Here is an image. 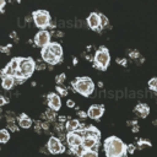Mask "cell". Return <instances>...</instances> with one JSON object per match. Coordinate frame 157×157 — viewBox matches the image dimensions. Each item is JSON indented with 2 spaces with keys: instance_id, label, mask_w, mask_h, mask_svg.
I'll return each mask as SVG.
<instances>
[{
  "instance_id": "28",
  "label": "cell",
  "mask_w": 157,
  "mask_h": 157,
  "mask_svg": "<svg viewBox=\"0 0 157 157\" xmlns=\"http://www.w3.org/2000/svg\"><path fill=\"white\" fill-rule=\"evenodd\" d=\"M151 146V142L150 141H146V140H139V147L142 148V147H150Z\"/></svg>"
},
{
  "instance_id": "13",
  "label": "cell",
  "mask_w": 157,
  "mask_h": 157,
  "mask_svg": "<svg viewBox=\"0 0 157 157\" xmlns=\"http://www.w3.org/2000/svg\"><path fill=\"white\" fill-rule=\"evenodd\" d=\"M81 134H82L83 137H92V139H96V140H99V136H101V132L93 125H88L86 129H83L81 131Z\"/></svg>"
},
{
  "instance_id": "40",
  "label": "cell",
  "mask_w": 157,
  "mask_h": 157,
  "mask_svg": "<svg viewBox=\"0 0 157 157\" xmlns=\"http://www.w3.org/2000/svg\"><path fill=\"white\" fill-rule=\"evenodd\" d=\"M5 4H6V2H5L4 0H0V11H1V12L4 11V10H2V7L5 6Z\"/></svg>"
},
{
  "instance_id": "44",
  "label": "cell",
  "mask_w": 157,
  "mask_h": 157,
  "mask_svg": "<svg viewBox=\"0 0 157 157\" xmlns=\"http://www.w3.org/2000/svg\"><path fill=\"white\" fill-rule=\"evenodd\" d=\"M49 26H50L52 28H54V27H55V22H54V21L52 20V21H50V25H49Z\"/></svg>"
},
{
  "instance_id": "7",
  "label": "cell",
  "mask_w": 157,
  "mask_h": 157,
  "mask_svg": "<svg viewBox=\"0 0 157 157\" xmlns=\"http://www.w3.org/2000/svg\"><path fill=\"white\" fill-rule=\"evenodd\" d=\"M47 146H48L49 152H52V153H54V155H58V153H61V152L65 151V146H63L61 141H60L58 137H55V136L49 137Z\"/></svg>"
},
{
  "instance_id": "43",
  "label": "cell",
  "mask_w": 157,
  "mask_h": 157,
  "mask_svg": "<svg viewBox=\"0 0 157 157\" xmlns=\"http://www.w3.org/2000/svg\"><path fill=\"white\" fill-rule=\"evenodd\" d=\"M11 37H13V39H17V34H16V32H11Z\"/></svg>"
},
{
  "instance_id": "26",
  "label": "cell",
  "mask_w": 157,
  "mask_h": 157,
  "mask_svg": "<svg viewBox=\"0 0 157 157\" xmlns=\"http://www.w3.org/2000/svg\"><path fill=\"white\" fill-rule=\"evenodd\" d=\"M99 20H101V28H103V27H105L108 25V18L103 13H99Z\"/></svg>"
},
{
  "instance_id": "23",
  "label": "cell",
  "mask_w": 157,
  "mask_h": 157,
  "mask_svg": "<svg viewBox=\"0 0 157 157\" xmlns=\"http://www.w3.org/2000/svg\"><path fill=\"white\" fill-rule=\"evenodd\" d=\"M80 157H98V153L92 150H85V152Z\"/></svg>"
},
{
  "instance_id": "39",
  "label": "cell",
  "mask_w": 157,
  "mask_h": 157,
  "mask_svg": "<svg viewBox=\"0 0 157 157\" xmlns=\"http://www.w3.org/2000/svg\"><path fill=\"white\" fill-rule=\"evenodd\" d=\"M42 128L43 129H49V121H45V123H42Z\"/></svg>"
},
{
  "instance_id": "4",
  "label": "cell",
  "mask_w": 157,
  "mask_h": 157,
  "mask_svg": "<svg viewBox=\"0 0 157 157\" xmlns=\"http://www.w3.org/2000/svg\"><path fill=\"white\" fill-rule=\"evenodd\" d=\"M32 20L34 21L36 26L39 27V28L48 27L50 25V21H52L49 12L45 11V10H37V11H34L33 15H32Z\"/></svg>"
},
{
  "instance_id": "3",
  "label": "cell",
  "mask_w": 157,
  "mask_h": 157,
  "mask_svg": "<svg viewBox=\"0 0 157 157\" xmlns=\"http://www.w3.org/2000/svg\"><path fill=\"white\" fill-rule=\"evenodd\" d=\"M94 67L97 69H101V70H105L109 65V61H110V56H109V52L107 48L104 47H101L96 54H94Z\"/></svg>"
},
{
  "instance_id": "15",
  "label": "cell",
  "mask_w": 157,
  "mask_h": 157,
  "mask_svg": "<svg viewBox=\"0 0 157 157\" xmlns=\"http://www.w3.org/2000/svg\"><path fill=\"white\" fill-rule=\"evenodd\" d=\"M135 113H136L139 117H141V118H146V117L148 115V113H150V108H148L147 104L140 103V104H137V105L135 107Z\"/></svg>"
},
{
  "instance_id": "14",
  "label": "cell",
  "mask_w": 157,
  "mask_h": 157,
  "mask_svg": "<svg viewBox=\"0 0 157 157\" xmlns=\"http://www.w3.org/2000/svg\"><path fill=\"white\" fill-rule=\"evenodd\" d=\"M47 48H48L58 59H60V58L63 56V48H61V45H60L58 42H52Z\"/></svg>"
},
{
  "instance_id": "17",
  "label": "cell",
  "mask_w": 157,
  "mask_h": 157,
  "mask_svg": "<svg viewBox=\"0 0 157 157\" xmlns=\"http://www.w3.org/2000/svg\"><path fill=\"white\" fill-rule=\"evenodd\" d=\"M1 86L5 90H11L15 86V78L12 76H7V75H2L1 78Z\"/></svg>"
},
{
  "instance_id": "42",
  "label": "cell",
  "mask_w": 157,
  "mask_h": 157,
  "mask_svg": "<svg viewBox=\"0 0 157 157\" xmlns=\"http://www.w3.org/2000/svg\"><path fill=\"white\" fill-rule=\"evenodd\" d=\"M132 131H134V132H137V131H139V125H135V126L132 128Z\"/></svg>"
},
{
  "instance_id": "5",
  "label": "cell",
  "mask_w": 157,
  "mask_h": 157,
  "mask_svg": "<svg viewBox=\"0 0 157 157\" xmlns=\"http://www.w3.org/2000/svg\"><path fill=\"white\" fill-rule=\"evenodd\" d=\"M34 69H36V63L31 58H23V59H21L20 71H21V74H22V76H23L25 80L28 78L33 74Z\"/></svg>"
},
{
  "instance_id": "41",
  "label": "cell",
  "mask_w": 157,
  "mask_h": 157,
  "mask_svg": "<svg viewBox=\"0 0 157 157\" xmlns=\"http://www.w3.org/2000/svg\"><path fill=\"white\" fill-rule=\"evenodd\" d=\"M117 61H118L119 64H121V65H125V64H126V60H125V59H123V60H121V59H117Z\"/></svg>"
},
{
  "instance_id": "22",
  "label": "cell",
  "mask_w": 157,
  "mask_h": 157,
  "mask_svg": "<svg viewBox=\"0 0 157 157\" xmlns=\"http://www.w3.org/2000/svg\"><path fill=\"white\" fill-rule=\"evenodd\" d=\"M15 74H16V71H15L9 64H7V65L5 66V69L1 71V75H7V76H12V77L15 76Z\"/></svg>"
},
{
  "instance_id": "6",
  "label": "cell",
  "mask_w": 157,
  "mask_h": 157,
  "mask_svg": "<svg viewBox=\"0 0 157 157\" xmlns=\"http://www.w3.org/2000/svg\"><path fill=\"white\" fill-rule=\"evenodd\" d=\"M50 33L48 32V31H45V29H40L39 32H37L36 33V36H34V44L37 45V47H39V48H42V49H44V48H47L52 42H50Z\"/></svg>"
},
{
  "instance_id": "45",
  "label": "cell",
  "mask_w": 157,
  "mask_h": 157,
  "mask_svg": "<svg viewBox=\"0 0 157 157\" xmlns=\"http://www.w3.org/2000/svg\"><path fill=\"white\" fill-rule=\"evenodd\" d=\"M0 12H1V11H0Z\"/></svg>"
},
{
  "instance_id": "24",
  "label": "cell",
  "mask_w": 157,
  "mask_h": 157,
  "mask_svg": "<svg viewBox=\"0 0 157 157\" xmlns=\"http://www.w3.org/2000/svg\"><path fill=\"white\" fill-rule=\"evenodd\" d=\"M56 88V93L59 94V96H66L67 94V90H66V87H64V86H56L55 87Z\"/></svg>"
},
{
  "instance_id": "11",
  "label": "cell",
  "mask_w": 157,
  "mask_h": 157,
  "mask_svg": "<svg viewBox=\"0 0 157 157\" xmlns=\"http://www.w3.org/2000/svg\"><path fill=\"white\" fill-rule=\"evenodd\" d=\"M40 55H42V59H43L44 63H48V64H52V65H53V64H58L59 61H61V59H58L48 48L42 49Z\"/></svg>"
},
{
  "instance_id": "30",
  "label": "cell",
  "mask_w": 157,
  "mask_h": 157,
  "mask_svg": "<svg viewBox=\"0 0 157 157\" xmlns=\"http://www.w3.org/2000/svg\"><path fill=\"white\" fill-rule=\"evenodd\" d=\"M9 128H10V130L11 131H17V125L13 123V121H9Z\"/></svg>"
},
{
  "instance_id": "27",
  "label": "cell",
  "mask_w": 157,
  "mask_h": 157,
  "mask_svg": "<svg viewBox=\"0 0 157 157\" xmlns=\"http://www.w3.org/2000/svg\"><path fill=\"white\" fill-rule=\"evenodd\" d=\"M44 117L47 118V119H49V120H53L54 118H55V112L54 110H52L50 108L45 112V114H44Z\"/></svg>"
},
{
  "instance_id": "34",
  "label": "cell",
  "mask_w": 157,
  "mask_h": 157,
  "mask_svg": "<svg viewBox=\"0 0 157 157\" xmlns=\"http://www.w3.org/2000/svg\"><path fill=\"white\" fill-rule=\"evenodd\" d=\"M66 105H67L69 108H74V107H75V102H74L72 99H67V101H66Z\"/></svg>"
},
{
  "instance_id": "36",
  "label": "cell",
  "mask_w": 157,
  "mask_h": 157,
  "mask_svg": "<svg viewBox=\"0 0 157 157\" xmlns=\"http://www.w3.org/2000/svg\"><path fill=\"white\" fill-rule=\"evenodd\" d=\"M7 103V101H6V98L4 97V96H0V107H2V105H5Z\"/></svg>"
},
{
  "instance_id": "35",
  "label": "cell",
  "mask_w": 157,
  "mask_h": 157,
  "mask_svg": "<svg viewBox=\"0 0 157 157\" xmlns=\"http://www.w3.org/2000/svg\"><path fill=\"white\" fill-rule=\"evenodd\" d=\"M77 114H78L80 118H87V117H88V114H87L86 112H82V110H78Z\"/></svg>"
},
{
  "instance_id": "10",
  "label": "cell",
  "mask_w": 157,
  "mask_h": 157,
  "mask_svg": "<svg viewBox=\"0 0 157 157\" xmlns=\"http://www.w3.org/2000/svg\"><path fill=\"white\" fill-rule=\"evenodd\" d=\"M104 113V107L101 105V104H93L88 108V118L91 119H99Z\"/></svg>"
},
{
  "instance_id": "25",
  "label": "cell",
  "mask_w": 157,
  "mask_h": 157,
  "mask_svg": "<svg viewBox=\"0 0 157 157\" xmlns=\"http://www.w3.org/2000/svg\"><path fill=\"white\" fill-rule=\"evenodd\" d=\"M148 87H150L152 91H156V92H157V77L151 78V80L148 81Z\"/></svg>"
},
{
  "instance_id": "37",
  "label": "cell",
  "mask_w": 157,
  "mask_h": 157,
  "mask_svg": "<svg viewBox=\"0 0 157 157\" xmlns=\"http://www.w3.org/2000/svg\"><path fill=\"white\" fill-rule=\"evenodd\" d=\"M128 152L129 153H134V151H135V146L134 145H128Z\"/></svg>"
},
{
  "instance_id": "2",
  "label": "cell",
  "mask_w": 157,
  "mask_h": 157,
  "mask_svg": "<svg viewBox=\"0 0 157 157\" xmlns=\"http://www.w3.org/2000/svg\"><path fill=\"white\" fill-rule=\"evenodd\" d=\"M72 87L75 92H78L85 97H88L94 90V83L90 77H81L72 82Z\"/></svg>"
},
{
  "instance_id": "33",
  "label": "cell",
  "mask_w": 157,
  "mask_h": 157,
  "mask_svg": "<svg viewBox=\"0 0 157 157\" xmlns=\"http://www.w3.org/2000/svg\"><path fill=\"white\" fill-rule=\"evenodd\" d=\"M36 69H38V70H44V69H45V64H44V63H37V64H36Z\"/></svg>"
},
{
  "instance_id": "20",
  "label": "cell",
  "mask_w": 157,
  "mask_h": 157,
  "mask_svg": "<svg viewBox=\"0 0 157 157\" xmlns=\"http://www.w3.org/2000/svg\"><path fill=\"white\" fill-rule=\"evenodd\" d=\"M10 140V132L6 129H0V142L5 144Z\"/></svg>"
},
{
  "instance_id": "21",
  "label": "cell",
  "mask_w": 157,
  "mask_h": 157,
  "mask_svg": "<svg viewBox=\"0 0 157 157\" xmlns=\"http://www.w3.org/2000/svg\"><path fill=\"white\" fill-rule=\"evenodd\" d=\"M20 64H21V58H13V59H11L10 63H9V65H10L15 71L20 70Z\"/></svg>"
},
{
  "instance_id": "31",
  "label": "cell",
  "mask_w": 157,
  "mask_h": 157,
  "mask_svg": "<svg viewBox=\"0 0 157 157\" xmlns=\"http://www.w3.org/2000/svg\"><path fill=\"white\" fill-rule=\"evenodd\" d=\"M11 44H9V45H6V47H0V50L1 52H4V53H9L10 52V49H11Z\"/></svg>"
},
{
  "instance_id": "19",
  "label": "cell",
  "mask_w": 157,
  "mask_h": 157,
  "mask_svg": "<svg viewBox=\"0 0 157 157\" xmlns=\"http://www.w3.org/2000/svg\"><path fill=\"white\" fill-rule=\"evenodd\" d=\"M33 124V121L27 117V118H18V126L22 129H28L31 128Z\"/></svg>"
},
{
  "instance_id": "18",
  "label": "cell",
  "mask_w": 157,
  "mask_h": 157,
  "mask_svg": "<svg viewBox=\"0 0 157 157\" xmlns=\"http://www.w3.org/2000/svg\"><path fill=\"white\" fill-rule=\"evenodd\" d=\"M97 145H98V140H96V139H92V137H83V140H82V146H83L86 150H92V148H94Z\"/></svg>"
},
{
  "instance_id": "16",
  "label": "cell",
  "mask_w": 157,
  "mask_h": 157,
  "mask_svg": "<svg viewBox=\"0 0 157 157\" xmlns=\"http://www.w3.org/2000/svg\"><path fill=\"white\" fill-rule=\"evenodd\" d=\"M80 126H81V123H80L77 119H69V120L65 123V129H66L69 132L76 131L77 129H80Z\"/></svg>"
},
{
  "instance_id": "12",
  "label": "cell",
  "mask_w": 157,
  "mask_h": 157,
  "mask_svg": "<svg viewBox=\"0 0 157 157\" xmlns=\"http://www.w3.org/2000/svg\"><path fill=\"white\" fill-rule=\"evenodd\" d=\"M87 23H88V27L90 28H92V29H99L101 28L99 13H96V12L90 13L88 17H87Z\"/></svg>"
},
{
  "instance_id": "8",
  "label": "cell",
  "mask_w": 157,
  "mask_h": 157,
  "mask_svg": "<svg viewBox=\"0 0 157 157\" xmlns=\"http://www.w3.org/2000/svg\"><path fill=\"white\" fill-rule=\"evenodd\" d=\"M82 140H83V136L82 134L78 131H74V132H67L66 135V142L70 147H78V146H82Z\"/></svg>"
},
{
  "instance_id": "32",
  "label": "cell",
  "mask_w": 157,
  "mask_h": 157,
  "mask_svg": "<svg viewBox=\"0 0 157 157\" xmlns=\"http://www.w3.org/2000/svg\"><path fill=\"white\" fill-rule=\"evenodd\" d=\"M129 54H130V56H131V58H134V59L140 58V54H139V52H136V50H132V52H130Z\"/></svg>"
},
{
  "instance_id": "38",
  "label": "cell",
  "mask_w": 157,
  "mask_h": 157,
  "mask_svg": "<svg viewBox=\"0 0 157 157\" xmlns=\"http://www.w3.org/2000/svg\"><path fill=\"white\" fill-rule=\"evenodd\" d=\"M69 119H66V117H64V115H61V117H59V121H61V123H66Z\"/></svg>"
},
{
  "instance_id": "9",
  "label": "cell",
  "mask_w": 157,
  "mask_h": 157,
  "mask_svg": "<svg viewBox=\"0 0 157 157\" xmlns=\"http://www.w3.org/2000/svg\"><path fill=\"white\" fill-rule=\"evenodd\" d=\"M48 104H49V108L54 112L59 110L61 108V99H60V96L55 92H52L48 94Z\"/></svg>"
},
{
  "instance_id": "1",
  "label": "cell",
  "mask_w": 157,
  "mask_h": 157,
  "mask_svg": "<svg viewBox=\"0 0 157 157\" xmlns=\"http://www.w3.org/2000/svg\"><path fill=\"white\" fill-rule=\"evenodd\" d=\"M128 146L117 136H109L104 140V152L107 157H126Z\"/></svg>"
},
{
  "instance_id": "29",
  "label": "cell",
  "mask_w": 157,
  "mask_h": 157,
  "mask_svg": "<svg viewBox=\"0 0 157 157\" xmlns=\"http://www.w3.org/2000/svg\"><path fill=\"white\" fill-rule=\"evenodd\" d=\"M55 81H56L58 85L63 83V82L65 81V74H60V75H58V76L55 77Z\"/></svg>"
}]
</instances>
